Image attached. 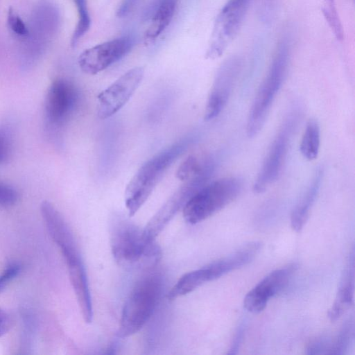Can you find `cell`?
<instances>
[{"mask_svg": "<svg viewBox=\"0 0 355 355\" xmlns=\"http://www.w3.org/2000/svg\"><path fill=\"white\" fill-rule=\"evenodd\" d=\"M332 343L324 336L317 337L311 340L306 346L307 354H330Z\"/></svg>", "mask_w": 355, "mask_h": 355, "instance_id": "cell-26", "label": "cell"}, {"mask_svg": "<svg viewBox=\"0 0 355 355\" xmlns=\"http://www.w3.org/2000/svg\"><path fill=\"white\" fill-rule=\"evenodd\" d=\"M244 334V325L241 324L237 329L231 345L228 354H236L242 342Z\"/></svg>", "mask_w": 355, "mask_h": 355, "instance_id": "cell-30", "label": "cell"}, {"mask_svg": "<svg viewBox=\"0 0 355 355\" xmlns=\"http://www.w3.org/2000/svg\"><path fill=\"white\" fill-rule=\"evenodd\" d=\"M327 6L324 7L323 12L327 20L331 26H336L340 21L337 14L334 0H326Z\"/></svg>", "mask_w": 355, "mask_h": 355, "instance_id": "cell-29", "label": "cell"}, {"mask_svg": "<svg viewBox=\"0 0 355 355\" xmlns=\"http://www.w3.org/2000/svg\"><path fill=\"white\" fill-rule=\"evenodd\" d=\"M20 267L17 264H10L0 275V292L6 286L18 275Z\"/></svg>", "mask_w": 355, "mask_h": 355, "instance_id": "cell-28", "label": "cell"}, {"mask_svg": "<svg viewBox=\"0 0 355 355\" xmlns=\"http://www.w3.org/2000/svg\"><path fill=\"white\" fill-rule=\"evenodd\" d=\"M354 335V323L346 321L340 329L337 338L331 344L330 354H345L351 344Z\"/></svg>", "mask_w": 355, "mask_h": 355, "instance_id": "cell-23", "label": "cell"}, {"mask_svg": "<svg viewBox=\"0 0 355 355\" xmlns=\"http://www.w3.org/2000/svg\"><path fill=\"white\" fill-rule=\"evenodd\" d=\"M178 0H155L147 11L150 22L145 32L144 40L148 43L156 40L171 21Z\"/></svg>", "mask_w": 355, "mask_h": 355, "instance_id": "cell-19", "label": "cell"}, {"mask_svg": "<svg viewBox=\"0 0 355 355\" xmlns=\"http://www.w3.org/2000/svg\"><path fill=\"white\" fill-rule=\"evenodd\" d=\"M11 322L9 314L0 308V337L8 331L11 327Z\"/></svg>", "mask_w": 355, "mask_h": 355, "instance_id": "cell-31", "label": "cell"}, {"mask_svg": "<svg viewBox=\"0 0 355 355\" xmlns=\"http://www.w3.org/2000/svg\"><path fill=\"white\" fill-rule=\"evenodd\" d=\"M69 279L84 320L91 322L93 319V307L88 279L80 256L64 259Z\"/></svg>", "mask_w": 355, "mask_h": 355, "instance_id": "cell-15", "label": "cell"}, {"mask_svg": "<svg viewBox=\"0 0 355 355\" xmlns=\"http://www.w3.org/2000/svg\"><path fill=\"white\" fill-rule=\"evenodd\" d=\"M17 191L12 187L0 182V207H11L17 202Z\"/></svg>", "mask_w": 355, "mask_h": 355, "instance_id": "cell-27", "label": "cell"}, {"mask_svg": "<svg viewBox=\"0 0 355 355\" xmlns=\"http://www.w3.org/2000/svg\"><path fill=\"white\" fill-rule=\"evenodd\" d=\"M212 280L211 272L208 265L188 272L181 276L171 288L168 294V298L169 300H175Z\"/></svg>", "mask_w": 355, "mask_h": 355, "instance_id": "cell-20", "label": "cell"}, {"mask_svg": "<svg viewBox=\"0 0 355 355\" xmlns=\"http://www.w3.org/2000/svg\"><path fill=\"white\" fill-rule=\"evenodd\" d=\"M297 266L295 263H290L266 275L246 294L243 300L245 309L252 313L262 311L269 299L281 292L287 285Z\"/></svg>", "mask_w": 355, "mask_h": 355, "instance_id": "cell-14", "label": "cell"}, {"mask_svg": "<svg viewBox=\"0 0 355 355\" xmlns=\"http://www.w3.org/2000/svg\"><path fill=\"white\" fill-rule=\"evenodd\" d=\"M137 0H123L119 7L116 15L119 17L126 16L133 8Z\"/></svg>", "mask_w": 355, "mask_h": 355, "instance_id": "cell-32", "label": "cell"}, {"mask_svg": "<svg viewBox=\"0 0 355 355\" xmlns=\"http://www.w3.org/2000/svg\"><path fill=\"white\" fill-rule=\"evenodd\" d=\"M354 271V253L352 251L342 272L334 302L327 313L332 322L339 319L353 303Z\"/></svg>", "mask_w": 355, "mask_h": 355, "instance_id": "cell-16", "label": "cell"}, {"mask_svg": "<svg viewBox=\"0 0 355 355\" xmlns=\"http://www.w3.org/2000/svg\"><path fill=\"white\" fill-rule=\"evenodd\" d=\"M320 146V128L315 119H310L303 132L300 150L304 158L309 161L315 160Z\"/></svg>", "mask_w": 355, "mask_h": 355, "instance_id": "cell-21", "label": "cell"}, {"mask_svg": "<svg viewBox=\"0 0 355 355\" xmlns=\"http://www.w3.org/2000/svg\"><path fill=\"white\" fill-rule=\"evenodd\" d=\"M110 243L116 262L128 268L156 263L161 250L155 241H148L141 230L128 218L114 216L110 224Z\"/></svg>", "mask_w": 355, "mask_h": 355, "instance_id": "cell-1", "label": "cell"}, {"mask_svg": "<svg viewBox=\"0 0 355 355\" xmlns=\"http://www.w3.org/2000/svg\"><path fill=\"white\" fill-rule=\"evenodd\" d=\"M289 57V43L284 40L279 45L252 103L246 124L248 137L257 136L263 127L271 105L286 77Z\"/></svg>", "mask_w": 355, "mask_h": 355, "instance_id": "cell-4", "label": "cell"}, {"mask_svg": "<svg viewBox=\"0 0 355 355\" xmlns=\"http://www.w3.org/2000/svg\"><path fill=\"white\" fill-rule=\"evenodd\" d=\"M80 93L71 80L58 78L49 86L44 99V125L48 134L57 137L76 111Z\"/></svg>", "mask_w": 355, "mask_h": 355, "instance_id": "cell-7", "label": "cell"}, {"mask_svg": "<svg viewBox=\"0 0 355 355\" xmlns=\"http://www.w3.org/2000/svg\"><path fill=\"white\" fill-rule=\"evenodd\" d=\"M129 36L116 38L85 50L78 57L80 69L88 74H96L123 58L133 46Z\"/></svg>", "mask_w": 355, "mask_h": 355, "instance_id": "cell-13", "label": "cell"}, {"mask_svg": "<svg viewBox=\"0 0 355 355\" xmlns=\"http://www.w3.org/2000/svg\"><path fill=\"white\" fill-rule=\"evenodd\" d=\"M243 66L242 59L230 57L219 67L209 95L205 111V120L217 117L225 107Z\"/></svg>", "mask_w": 355, "mask_h": 355, "instance_id": "cell-12", "label": "cell"}, {"mask_svg": "<svg viewBox=\"0 0 355 355\" xmlns=\"http://www.w3.org/2000/svg\"><path fill=\"white\" fill-rule=\"evenodd\" d=\"M298 119L299 112L296 110L290 112L284 119L253 184L255 193L265 191L278 178Z\"/></svg>", "mask_w": 355, "mask_h": 355, "instance_id": "cell-9", "label": "cell"}, {"mask_svg": "<svg viewBox=\"0 0 355 355\" xmlns=\"http://www.w3.org/2000/svg\"><path fill=\"white\" fill-rule=\"evenodd\" d=\"M144 75V68L135 67L127 71L98 96L97 114L105 119L117 112L138 88Z\"/></svg>", "mask_w": 355, "mask_h": 355, "instance_id": "cell-11", "label": "cell"}, {"mask_svg": "<svg viewBox=\"0 0 355 355\" xmlns=\"http://www.w3.org/2000/svg\"><path fill=\"white\" fill-rule=\"evenodd\" d=\"M251 0H227L218 13L208 48L207 59L220 57L237 36L248 12Z\"/></svg>", "mask_w": 355, "mask_h": 355, "instance_id": "cell-8", "label": "cell"}, {"mask_svg": "<svg viewBox=\"0 0 355 355\" xmlns=\"http://www.w3.org/2000/svg\"><path fill=\"white\" fill-rule=\"evenodd\" d=\"M7 24L12 33L21 40L26 36L28 33L27 24L12 8H10L8 11Z\"/></svg>", "mask_w": 355, "mask_h": 355, "instance_id": "cell-25", "label": "cell"}, {"mask_svg": "<svg viewBox=\"0 0 355 355\" xmlns=\"http://www.w3.org/2000/svg\"><path fill=\"white\" fill-rule=\"evenodd\" d=\"M323 173V168L321 166L315 169L308 187L291 212V227L297 232L303 229L309 218L310 211L321 187Z\"/></svg>", "mask_w": 355, "mask_h": 355, "instance_id": "cell-18", "label": "cell"}, {"mask_svg": "<svg viewBox=\"0 0 355 355\" xmlns=\"http://www.w3.org/2000/svg\"><path fill=\"white\" fill-rule=\"evenodd\" d=\"M242 188L243 180L238 177H226L208 182L182 209L185 221L196 224L207 219L233 202Z\"/></svg>", "mask_w": 355, "mask_h": 355, "instance_id": "cell-6", "label": "cell"}, {"mask_svg": "<svg viewBox=\"0 0 355 355\" xmlns=\"http://www.w3.org/2000/svg\"><path fill=\"white\" fill-rule=\"evenodd\" d=\"M13 146V132L9 124L0 125V164L10 158Z\"/></svg>", "mask_w": 355, "mask_h": 355, "instance_id": "cell-24", "label": "cell"}, {"mask_svg": "<svg viewBox=\"0 0 355 355\" xmlns=\"http://www.w3.org/2000/svg\"><path fill=\"white\" fill-rule=\"evenodd\" d=\"M60 25L58 7L48 0L38 2L31 14L28 33L22 39L20 62L23 68L32 67L42 57L54 40Z\"/></svg>", "mask_w": 355, "mask_h": 355, "instance_id": "cell-3", "label": "cell"}, {"mask_svg": "<svg viewBox=\"0 0 355 355\" xmlns=\"http://www.w3.org/2000/svg\"><path fill=\"white\" fill-rule=\"evenodd\" d=\"M78 12V22L71 38V46L75 47L81 38L89 31L91 19L87 8V0H72Z\"/></svg>", "mask_w": 355, "mask_h": 355, "instance_id": "cell-22", "label": "cell"}, {"mask_svg": "<svg viewBox=\"0 0 355 355\" xmlns=\"http://www.w3.org/2000/svg\"><path fill=\"white\" fill-rule=\"evenodd\" d=\"M193 141V137L191 136L179 140L149 159L138 169L125 190V204L129 216L137 212L166 169Z\"/></svg>", "mask_w": 355, "mask_h": 355, "instance_id": "cell-2", "label": "cell"}, {"mask_svg": "<svg viewBox=\"0 0 355 355\" xmlns=\"http://www.w3.org/2000/svg\"><path fill=\"white\" fill-rule=\"evenodd\" d=\"M211 176L205 174L184 181L148 221L144 229L146 239L155 241V238L177 213L184 208L189 199L209 182Z\"/></svg>", "mask_w": 355, "mask_h": 355, "instance_id": "cell-10", "label": "cell"}, {"mask_svg": "<svg viewBox=\"0 0 355 355\" xmlns=\"http://www.w3.org/2000/svg\"><path fill=\"white\" fill-rule=\"evenodd\" d=\"M162 293V281L159 275H147L135 284L122 309L120 337H128L141 329L153 314Z\"/></svg>", "mask_w": 355, "mask_h": 355, "instance_id": "cell-5", "label": "cell"}, {"mask_svg": "<svg viewBox=\"0 0 355 355\" xmlns=\"http://www.w3.org/2000/svg\"><path fill=\"white\" fill-rule=\"evenodd\" d=\"M259 241L248 243L239 250L219 260L208 264L213 279H216L251 262L261 249Z\"/></svg>", "mask_w": 355, "mask_h": 355, "instance_id": "cell-17", "label": "cell"}]
</instances>
